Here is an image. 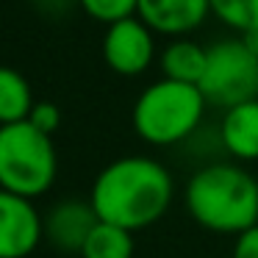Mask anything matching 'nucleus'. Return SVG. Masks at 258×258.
<instances>
[{"label": "nucleus", "instance_id": "nucleus-1", "mask_svg": "<svg viewBox=\"0 0 258 258\" xmlns=\"http://www.w3.org/2000/svg\"><path fill=\"white\" fill-rule=\"evenodd\" d=\"M175 180L161 161L150 156H122L97 172L89 203L97 219L131 230H145L167 214Z\"/></svg>", "mask_w": 258, "mask_h": 258}, {"label": "nucleus", "instance_id": "nucleus-2", "mask_svg": "<svg viewBox=\"0 0 258 258\" xmlns=\"http://www.w3.org/2000/svg\"><path fill=\"white\" fill-rule=\"evenodd\" d=\"M186 211L200 228L239 236L258 225V180L239 164H206L186 183Z\"/></svg>", "mask_w": 258, "mask_h": 258}, {"label": "nucleus", "instance_id": "nucleus-3", "mask_svg": "<svg viewBox=\"0 0 258 258\" xmlns=\"http://www.w3.org/2000/svg\"><path fill=\"white\" fill-rule=\"evenodd\" d=\"M206 108L208 100L200 86L161 78L139 92L131 108V125L142 142L169 147L186 142L200 128Z\"/></svg>", "mask_w": 258, "mask_h": 258}, {"label": "nucleus", "instance_id": "nucleus-4", "mask_svg": "<svg viewBox=\"0 0 258 258\" xmlns=\"http://www.w3.org/2000/svg\"><path fill=\"white\" fill-rule=\"evenodd\" d=\"M56 172L53 136L42 134L28 119L0 125V189L36 200L50 191Z\"/></svg>", "mask_w": 258, "mask_h": 258}, {"label": "nucleus", "instance_id": "nucleus-5", "mask_svg": "<svg viewBox=\"0 0 258 258\" xmlns=\"http://www.w3.org/2000/svg\"><path fill=\"white\" fill-rule=\"evenodd\" d=\"M200 92L206 95L208 106L222 111L247 100H258V56L244 45L241 36L208 45Z\"/></svg>", "mask_w": 258, "mask_h": 258}, {"label": "nucleus", "instance_id": "nucleus-6", "mask_svg": "<svg viewBox=\"0 0 258 258\" xmlns=\"http://www.w3.org/2000/svg\"><path fill=\"white\" fill-rule=\"evenodd\" d=\"M103 61L122 78L147 73L156 61V34L139 17H125L106 25L103 34Z\"/></svg>", "mask_w": 258, "mask_h": 258}, {"label": "nucleus", "instance_id": "nucleus-7", "mask_svg": "<svg viewBox=\"0 0 258 258\" xmlns=\"http://www.w3.org/2000/svg\"><path fill=\"white\" fill-rule=\"evenodd\" d=\"M45 241V222L34 200L0 189V258H28Z\"/></svg>", "mask_w": 258, "mask_h": 258}, {"label": "nucleus", "instance_id": "nucleus-8", "mask_svg": "<svg viewBox=\"0 0 258 258\" xmlns=\"http://www.w3.org/2000/svg\"><path fill=\"white\" fill-rule=\"evenodd\" d=\"M42 222H45V241L53 250L64 255H81L92 228L100 219L89 200H61L50 206Z\"/></svg>", "mask_w": 258, "mask_h": 258}, {"label": "nucleus", "instance_id": "nucleus-9", "mask_svg": "<svg viewBox=\"0 0 258 258\" xmlns=\"http://www.w3.org/2000/svg\"><path fill=\"white\" fill-rule=\"evenodd\" d=\"M136 17L153 34L180 39L211 17V0H139Z\"/></svg>", "mask_w": 258, "mask_h": 258}, {"label": "nucleus", "instance_id": "nucleus-10", "mask_svg": "<svg viewBox=\"0 0 258 258\" xmlns=\"http://www.w3.org/2000/svg\"><path fill=\"white\" fill-rule=\"evenodd\" d=\"M219 142L236 161H258V100L225 108Z\"/></svg>", "mask_w": 258, "mask_h": 258}, {"label": "nucleus", "instance_id": "nucleus-11", "mask_svg": "<svg viewBox=\"0 0 258 258\" xmlns=\"http://www.w3.org/2000/svg\"><path fill=\"white\" fill-rule=\"evenodd\" d=\"M206 58H208V47L180 36L158 53V67H161L164 78L200 86L203 73H206Z\"/></svg>", "mask_w": 258, "mask_h": 258}, {"label": "nucleus", "instance_id": "nucleus-12", "mask_svg": "<svg viewBox=\"0 0 258 258\" xmlns=\"http://www.w3.org/2000/svg\"><path fill=\"white\" fill-rule=\"evenodd\" d=\"M34 103V92H31V84L25 81V75L17 73L14 67L0 64V125L28 119Z\"/></svg>", "mask_w": 258, "mask_h": 258}, {"label": "nucleus", "instance_id": "nucleus-13", "mask_svg": "<svg viewBox=\"0 0 258 258\" xmlns=\"http://www.w3.org/2000/svg\"><path fill=\"white\" fill-rule=\"evenodd\" d=\"M134 233L111 222H97L86 239L81 258H134Z\"/></svg>", "mask_w": 258, "mask_h": 258}, {"label": "nucleus", "instance_id": "nucleus-14", "mask_svg": "<svg viewBox=\"0 0 258 258\" xmlns=\"http://www.w3.org/2000/svg\"><path fill=\"white\" fill-rule=\"evenodd\" d=\"M211 17L236 34H250L258 28V0H211Z\"/></svg>", "mask_w": 258, "mask_h": 258}, {"label": "nucleus", "instance_id": "nucleus-15", "mask_svg": "<svg viewBox=\"0 0 258 258\" xmlns=\"http://www.w3.org/2000/svg\"><path fill=\"white\" fill-rule=\"evenodd\" d=\"M78 9L95 23L111 25L125 17H136L139 0H78Z\"/></svg>", "mask_w": 258, "mask_h": 258}, {"label": "nucleus", "instance_id": "nucleus-16", "mask_svg": "<svg viewBox=\"0 0 258 258\" xmlns=\"http://www.w3.org/2000/svg\"><path fill=\"white\" fill-rule=\"evenodd\" d=\"M28 122L34 125V128H39L42 134L53 136L58 131V125H61V111H58V106L50 100H36L34 108H31V114H28Z\"/></svg>", "mask_w": 258, "mask_h": 258}, {"label": "nucleus", "instance_id": "nucleus-17", "mask_svg": "<svg viewBox=\"0 0 258 258\" xmlns=\"http://www.w3.org/2000/svg\"><path fill=\"white\" fill-rule=\"evenodd\" d=\"M230 258H258V225H252L244 233L236 236Z\"/></svg>", "mask_w": 258, "mask_h": 258}, {"label": "nucleus", "instance_id": "nucleus-18", "mask_svg": "<svg viewBox=\"0 0 258 258\" xmlns=\"http://www.w3.org/2000/svg\"><path fill=\"white\" fill-rule=\"evenodd\" d=\"M34 6L47 17H64L73 6H78V0H34Z\"/></svg>", "mask_w": 258, "mask_h": 258}, {"label": "nucleus", "instance_id": "nucleus-19", "mask_svg": "<svg viewBox=\"0 0 258 258\" xmlns=\"http://www.w3.org/2000/svg\"><path fill=\"white\" fill-rule=\"evenodd\" d=\"M241 39H244V45L258 56V28H255V31H250V34H241Z\"/></svg>", "mask_w": 258, "mask_h": 258}]
</instances>
